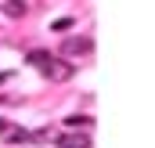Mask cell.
Masks as SVG:
<instances>
[{
  "mask_svg": "<svg viewBox=\"0 0 155 148\" xmlns=\"http://www.w3.org/2000/svg\"><path fill=\"white\" fill-rule=\"evenodd\" d=\"M43 76H47L51 83H65V79H72V65H69V62H61V58H51V62H47V69H43Z\"/></svg>",
  "mask_w": 155,
  "mask_h": 148,
  "instance_id": "1",
  "label": "cell"
},
{
  "mask_svg": "<svg viewBox=\"0 0 155 148\" xmlns=\"http://www.w3.org/2000/svg\"><path fill=\"white\" fill-rule=\"evenodd\" d=\"M61 54H69V58H72V54H90V40H87V36L65 40V43H61Z\"/></svg>",
  "mask_w": 155,
  "mask_h": 148,
  "instance_id": "2",
  "label": "cell"
},
{
  "mask_svg": "<svg viewBox=\"0 0 155 148\" xmlns=\"http://www.w3.org/2000/svg\"><path fill=\"white\" fill-rule=\"evenodd\" d=\"M58 148H90V137L87 134H61Z\"/></svg>",
  "mask_w": 155,
  "mask_h": 148,
  "instance_id": "3",
  "label": "cell"
},
{
  "mask_svg": "<svg viewBox=\"0 0 155 148\" xmlns=\"http://www.w3.org/2000/svg\"><path fill=\"white\" fill-rule=\"evenodd\" d=\"M25 7H29L25 0H4V15H7V18H22Z\"/></svg>",
  "mask_w": 155,
  "mask_h": 148,
  "instance_id": "4",
  "label": "cell"
},
{
  "mask_svg": "<svg viewBox=\"0 0 155 148\" xmlns=\"http://www.w3.org/2000/svg\"><path fill=\"white\" fill-rule=\"evenodd\" d=\"M25 62H29V65H36V69H47L51 51H29V54H25Z\"/></svg>",
  "mask_w": 155,
  "mask_h": 148,
  "instance_id": "5",
  "label": "cell"
},
{
  "mask_svg": "<svg viewBox=\"0 0 155 148\" xmlns=\"http://www.w3.org/2000/svg\"><path fill=\"white\" fill-rule=\"evenodd\" d=\"M7 141H15V145H25V141H29V130H11V134H7Z\"/></svg>",
  "mask_w": 155,
  "mask_h": 148,
  "instance_id": "6",
  "label": "cell"
},
{
  "mask_svg": "<svg viewBox=\"0 0 155 148\" xmlns=\"http://www.w3.org/2000/svg\"><path fill=\"white\" fill-rule=\"evenodd\" d=\"M65 123H69V126H90V119H87V116H69Z\"/></svg>",
  "mask_w": 155,
  "mask_h": 148,
  "instance_id": "7",
  "label": "cell"
},
{
  "mask_svg": "<svg viewBox=\"0 0 155 148\" xmlns=\"http://www.w3.org/2000/svg\"><path fill=\"white\" fill-rule=\"evenodd\" d=\"M54 29H58V33H65V29H72V18H58V22H54Z\"/></svg>",
  "mask_w": 155,
  "mask_h": 148,
  "instance_id": "8",
  "label": "cell"
},
{
  "mask_svg": "<svg viewBox=\"0 0 155 148\" xmlns=\"http://www.w3.org/2000/svg\"><path fill=\"white\" fill-rule=\"evenodd\" d=\"M0 130H11V126H7V123H4V119H0Z\"/></svg>",
  "mask_w": 155,
  "mask_h": 148,
  "instance_id": "9",
  "label": "cell"
},
{
  "mask_svg": "<svg viewBox=\"0 0 155 148\" xmlns=\"http://www.w3.org/2000/svg\"><path fill=\"white\" fill-rule=\"evenodd\" d=\"M4 79H7V72H0V83H4Z\"/></svg>",
  "mask_w": 155,
  "mask_h": 148,
  "instance_id": "10",
  "label": "cell"
}]
</instances>
